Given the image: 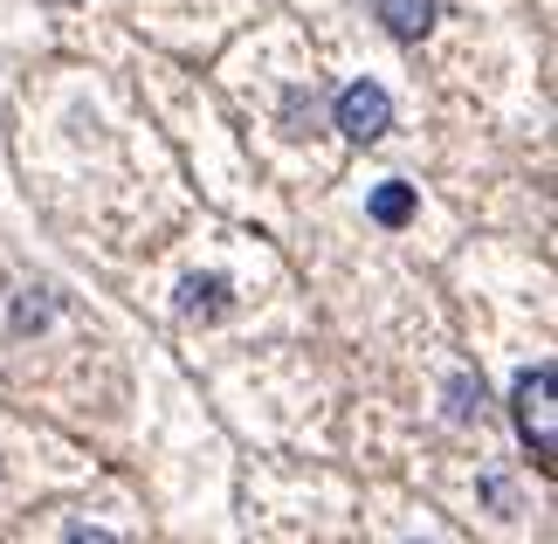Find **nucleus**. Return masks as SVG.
Segmentation results:
<instances>
[{
  "instance_id": "1",
  "label": "nucleus",
  "mask_w": 558,
  "mask_h": 544,
  "mask_svg": "<svg viewBox=\"0 0 558 544\" xmlns=\"http://www.w3.org/2000/svg\"><path fill=\"white\" fill-rule=\"evenodd\" d=\"M551 386H558L551 365H531V373H518V394H510V407H518V434L531 442L538 469H551V455H558V442H551Z\"/></svg>"
},
{
  "instance_id": "8",
  "label": "nucleus",
  "mask_w": 558,
  "mask_h": 544,
  "mask_svg": "<svg viewBox=\"0 0 558 544\" xmlns=\"http://www.w3.org/2000/svg\"><path fill=\"white\" fill-rule=\"evenodd\" d=\"M317 118V104H311V90H290L283 97V124H290V138H304V124Z\"/></svg>"
},
{
  "instance_id": "2",
  "label": "nucleus",
  "mask_w": 558,
  "mask_h": 544,
  "mask_svg": "<svg viewBox=\"0 0 558 544\" xmlns=\"http://www.w3.org/2000/svg\"><path fill=\"white\" fill-rule=\"evenodd\" d=\"M331 118H338V132H345L352 145H379L386 132H393V97H386L373 76H359V83H345V90H338Z\"/></svg>"
},
{
  "instance_id": "5",
  "label": "nucleus",
  "mask_w": 558,
  "mask_h": 544,
  "mask_svg": "<svg viewBox=\"0 0 558 544\" xmlns=\"http://www.w3.org/2000/svg\"><path fill=\"white\" fill-rule=\"evenodd\" d=\"M366 207H373L379 228H407V221H414V207H421V193L407 186V180H386V186L366 193Z\"/></svg>"
},
{
  "instance_id": "7",
  "label": "nucleus",
  "mask_w": 558,
  "mask_h": 544,
  "mask_svg": "<svg viewBox=\"0 0 558 544\" xmlns=\"http://www.w3.org/2000/svg\"><path fill=\"white\" fill-rule=\"evenodd\" d=\"M49 317H56L49 290H21V303H14V331H21V338H28V331H41Z\"/></svg>"
},
{
  "instance_id": "4",
  "label": "nucleus",
  "mask_w": 558,
  "mask_h": 544,
  "mask_svg": "<svg viewBox=\"0 0 558 544\" xmlns=\"http://www.w3.org/2000/svg\"><path fill=\"white\" fill-rule=\"evenodd\" d=\"M173 311H180V317H201V324L221 317V311H228V276H186L180 297H173Z\"/></svg>"
},
{
  "instance_id": "3",
  "label": "nucleus",
  "mask_w": 558,
  "mask_h": 544,
  "mask_svg": "<svg viewBox=\"0 0 558 544\" xmlns=\"http://www.w3.org/2000/svg\"><path fill=\"white\" fill-rule=\"evenodd\" d=\"M379 28L393 35V41H421L427 28H435V14H441V0H379Z\"/></svg>"
},
{
  "instance_id": "6",
  "label": "nucleus",
  "mask_w": 558,
  "mask_h": 544,
  "mask_svg": "<svg viewBox=\"0 0 558 544\" xmlns=\"http://www.w3.org/2000/svg\"><path fill=\"white\" fill-rule=\"evenodd\" d=\"M448 421H483V379H469V373L448 379Z\"/></svg>"
},
{
  "instance_id": "9",
  "label": "nucleus",
  "mask_w": 558,
  "mask_h": 544,
  "mask_svg": "<svg viewBox=\"0 0 558 544\" xmlns=\"http://www.w3.org/2000/svg\"><path fill=\"white\" fill-rule=\"evenodd\" d=\"M62 544H118V537H111V531H97V524H76Z\"/></svg>"
}]
</instances>
